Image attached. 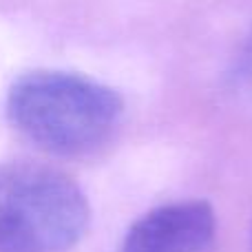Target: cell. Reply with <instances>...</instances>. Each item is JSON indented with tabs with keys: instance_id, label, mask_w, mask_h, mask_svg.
<instances>
[{
	"instance_id": "obj_2",
	"label": "cell",
	"mask_w": 252,
	"mask_h": 252,
	"mask_svg": "<svg viewBox=\"0 0 252 252\" xmlns=\"http://www.w3.org/2000/svg\"><path fill=\"white\" fill-rule=\"evenodd\" d=\"M89 221L87 195L60 168L31 159L0 164V252H66Z\"/></svg>"
},
{
	"instance_id": "obj_1",
	"label": "cell",
	"mask_w": 252,
	"mask_h": 252,
	"mask_svg": "<svg viewBox=\"0 0 252 252\" xmlns=\"http://www.w3.org/2000/svg\"><path fill=\"white\" fill-rule=\"evenodd\" d=\"M124 113L115 89L69 71H29L7 93V118L38 148L82 157L111 139Z\"/></svg>"
},
{
	"instance_id": "obj_3",
	"label": "cell",
	"mask_w": 252,
	"mask_h": 252,
	"mask_svg": "<svg viewBox=\"0 0 252 252\" xmlns=\"http://www.w3.org/2000/svg\"><path fill=\"white\" fill-rule=\"evenodd\" d=\"M217 232V215L201 199L148 210L128 228L120 252H206Z\"/></svg>"
},
{
	"instance_id": "obj_4",
	"label": "cell",
	"mask_w": 252,
	"mask_h": 252,
	"mask_svg": "<svg viewBox=\"0 0 252 252\" xmlns=\"http://www.w3.org/2000/svg\"><path fill=\"white\" fill-rule=\"evenodd\" d=\"M230 80L235 84V89L252 95V33L246 38L244 47L237 53L235 64H232L230 71Z\"/></svg>"
}]
</instances>
